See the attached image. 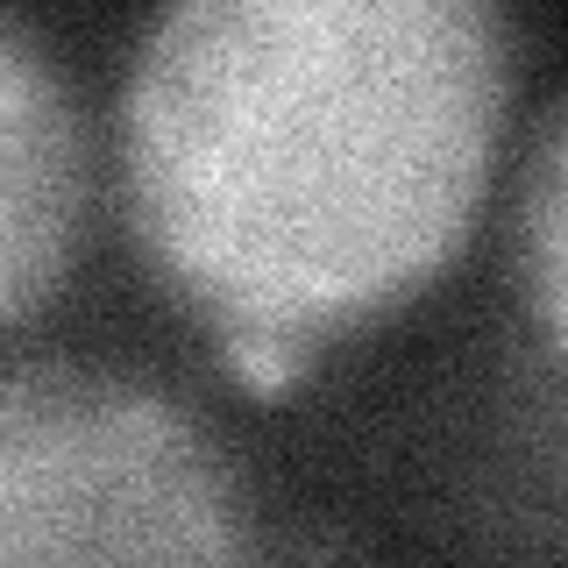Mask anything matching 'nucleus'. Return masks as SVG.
<instances>
[{"label":"nucleus","mask_w":568,"mask_h":568,"mask_svg":"<svg viewBox=\"0 0 568 568\" xmlns=\"http://www.w3.org/2000/svg\"><path fill=\"white\" fill-rule=\"evenodd\" d=\"M511 106L497 0H164L121 85V221L248 390L462 256Z\"/></svg>","instance_id":"nucleus-1"},{"label":"nucleus","mask_w":568,"mask_h":568,"mask_svg":"<svg viewBox=\"0 0 568 568\" xmlns=\"http://www.w3.org/2000/svg\"><path fill=\"white\" fill-rule=\"evenodd\" d=\"M248 555L242 469L171 390L79 363L0 369V568Z\"/></svg>","instance_id":"nucleus-2"},{"label":"nucleus","mask_w":568,"mask_h":568,"mask_svg":"<svg viewBox=\"0 0 568 568\" xmlns=\"http://www.w3.org/2000/svg\"><path fill=\"white\" fill-rule=\"evenodd\" d=\"M93 221V129L36 36L0 14V334L64 292Z\"/></svg>","instance_id":"nucleus-3"},{"label":"nucleus","mask_w":568,"mask_h":568,"mask_svg":"<svg viewBox=\"0 0 568 568\" xmlns=\"http://www.w3.org/2000/svg\"><path fill=\"white\" fill-rule=\"evenodd\" d=\"M519 284L547 348L568 363V93L540 114L519 164Z\"/></svg>","instance_id":"nucleus-4"}]
</instances>
